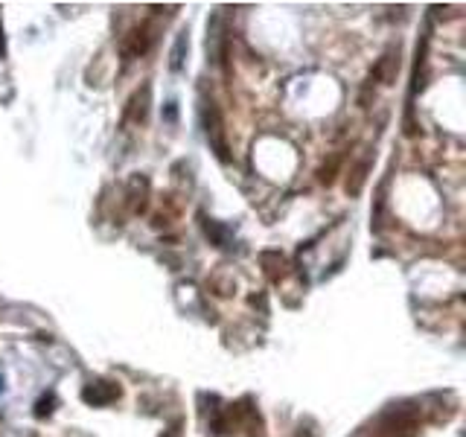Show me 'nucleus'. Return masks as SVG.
I'll return each instance as SVG.
<instances>
[{"instance_id":"nucleus-1","label":"nucleus","mask_w":466,"mask_h":437,"mask_svg":"<svg viewBox=\"0 0 466 437\" xmlns=\"http://www.w3.org/2000/svg\"><path fill=\"white\" fill-rule=\"evenodd\" d=\"M117 396H120V388L111 385V382H96V385H88L82 391V399L88 405H108V403H114Z\"/></svg>"},{"instance_id":"nucleus-2","label":"nucleus","mask_w":466,"mask_h":437,"mask_svg":"<svg viewBox=\"0 0 466 437\" xmlns=\"http://www.w3.org/2000/svg\"><path fill=\"white\" fill-rule=\"evenodd\" d=\"M385 437H414V432H417V423H414V417L411 414H399L390 420V423H385Z\"/></svg>"},{"instance_id":"nucleus-3","label":"nucleus","mask_w":466,"mask_h":437,"mask_svg":"<svg viewBox=\"0 0 466 437\" xmlns=\"http://www.w3.org/2000/svg\"><path fill=\"white\" fill-rule=\"evenodd\" d=\"M146 50H149V35H146V27L134 30L131 38L122 44V53H126L129 58H131V56H140V53H146Z\"/></svg>"},{"instance_id":"nucleus-4","label":"nucleus","mask_w":466,"mask_h":437,"mask_svg":"<svg viewBox=\"0 0 466 437\" xmlns=\"http://www.w3.org/2000/svg\"><path fill=\"white\" fill-rule=\"evenodd\" d=\"M207 236H210L219 248H228V242H230V236H228V230L225 227H219L216 222H207Z\"/></svg>"},{"instance_id":"nucleus-5","label":"nucleus","mask_w":466,"mask_h":437,"mask_svg":"<svg viewBox=\"0 0 466 437\" xmlns=\"http://www.w3.org/2000/svg\"><path fill=\"white\" fill-rule=\"evenodd\" d=\"M184 50H187V32L178 35L175 50H173V62H169V67H173L175 73H178V70H181V65H184Z\"/></svg>"},{"instance_id":"nucleus-6","label":"nucleus","mask_w":466,"mask_h":437,"mask_svg":"<svg viewBox=\"0 0 466 437\" xmlns=\"http://www.w3.org/2000/svg\"><path fill=\"white\" fill-rule=\"evenodd\" d=\"M394 62H397L394 56H385L382 62H379V67L373 70V76H376V79H390V67H394ZM397 65H399V62H397Z\"/></svg>"},{"instance_id":"nucleus-7","label":"nucleus","mask_w":466,"mask_h":437,"mask_svg":"<svg viewBox=\"0 0 466 437\" xmlns=\"http://www.w3.org/2000/svg\"><path fill=\"white\" fill-rule=\"evenodd\" d=\"M53 405H56V396H53V394H50V396H41V399H38V408H35V414L47 417V414L53 411Z\"/></svg>"},{"instance_id":"nucleus-8","label":"nucleus","mask_w":466,"mask_h":437,"mask_svg":"<svg viewBox=\"0 0 466 437\" xmlns=\"http://www.w3.org/2000/svg\"><path fill=\"white\" fill-rule=\"evenodd\" d=\"M164 117L169 120V123H175V120H178V108H175V102H166V111H164Z\"/></svg>"},{"instance_id":"nucleus-9","label":"nucleus","mask_w":466,"mask_h":437,"mask_svg":"<svg viewBox=\"0 0 466 437\" xmlns=\"http://www.w3.org/2000/svg\"><path fill=\"white\" fill-rule=\"evenodd\" d=\"M6 53V47H3V30H0V56Z\"/></svg>"},{"instance_id":"nucleus-10","label":"nucleus","mask_w":466,"mask_h":437,"mask_svg":"<svg viewBox=\"0 0 466 437\" xmlns=\"http://www.w3.org/2000/svg\"><path fill=\"white\" fill-rule=\"evenodd\" d=\"M166 437H173V434H166Z\"/></svg>"}]
</instances>
